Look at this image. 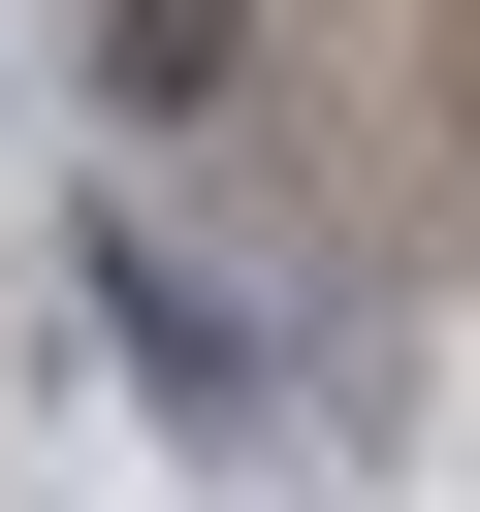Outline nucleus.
I'll list each match as a JSON object with an SVG mask.
<instances>
[{"mask_svg": "<svg viewBox=\"0 0 480 512\" xmlns=\"http://www.w3.org/2000/svg\"><path fill=\"white\" fill-rule=\"evenodd\" d=\"M64 288L128 320V384H160V448H256V416H288V320H256V288H224V256H192L160 192H64Z\"/></svg>", "mask_w": 480, "mask_h": 512, "instance_id": "nucleus-1", "label": "nucleus"}, {"mask_svg": "<svg viewBox=\"0 0 480 512\" xmlns=\"http://www.w3.org/2000/svg\"><path fill=\"white\" fill-rule=\"evenodd\" d=\"M96 96H128V128H192V96H256V0H96Z\"/></svg>", "mask_w": 480, "mask_h": 512, "instance_id": "nucleus-2", "label": "nucleus"}]
</instances>
